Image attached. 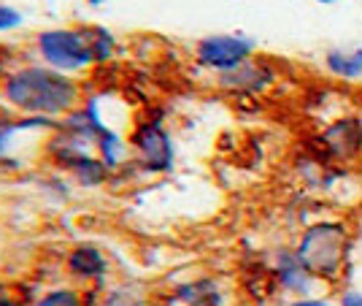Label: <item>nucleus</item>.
Returning <instances> with one entry per match:
<instances>
[{
    "label": "nucleus",
    "mask_w": 362,
    "mask_h": 306,
    "mask_svg": "<svg viewBox=\"0 0 362 306\" xmlns=\"http://www.w3.org/2000/svg\"><path fill=\"white\" fill-rule=\"evenodd\" d=\"M0 98L22 117H41L60 123L81 106V84L44 62L8 71L0 81Z\"/></svg>",
    "instance_id": "obj_1"
},
{
    "label": "nucleus",
    "mask_w": 362,
    "mask_h": 306,
    "mask_svg": "<svg viewBox=\"0 0 362 306\" xmlns=\"http://www.w3.org/2000/svg\"><path fill=\"white\" fill-rule=\"evenodd\" d=\"M351 244L349 228L338 220H319L300 233L298 255L308 266V271L322 282H338L341 268L346 266V252Z\"/></svg>",
    "instance_id": "obj_2"
},
{
    "label": "nucleus",
    "mask_w": 362,
    "mask_h": 306,
    "mask_svg": "<svg viewBox=\"0 0 362 306\" xmlns=\"http://www.w3.org/2000/svg\"><path fill=\"white\" fill-rule=\"evenodd\" d=\"M35 52L44 65L74 79L87 74L92 65H98L90 22L76 28H46L35 35Z\"/></svg>",
    "instance_id": "obj_3"
},
{
    "label": "nucleus",
    "mask_w": 362,
    "mask_h": 306,
    "mask_svg": "<svg viewBox=\"0 0 362 306\" xmlns=\"http://www.w3.org/2000/svg\"><path fill=\"white\" fill-rule=\"evenodd\" d=\"M127 144L138 166L149 174H168L176 166V147L160 117L138 120L133 133L127 136Z\"/></svg>",
    "instance_id": "obj_4"
},
{
    "label": "nucleus",
    "mask_w": 362,
    "mask_h": 306,
    "mask_svg": "<svg viewBox=\"0 0 362 306\" xmlns=\"http://www.w3.org/2000/svg\"><path fill=\"white\" fill-rule=\"evenodd\" d=\"M252 57H255V38L243 33H216L195 44V60L219 76L238 71Z\"/></svg>",
    "instance_id": "obj_5"
},
{
    "label": "nucleus",
    "mask_w": 362,
    "mask_h": 306,
    "mask_svg": "<svg viewBox=\"0 0 362 306\" xmlns=\"http://www.w3.org/2000/svg\"><path fill=\"white\" fill-rule=\"evenodd\" d=\"M273 279L281 285V290L295 293L298 298L311 295L314 282H317V276L308 271L298 249H292V246H281L273 252Z\"/></svg>",
    "instance_id": "obj_6"
},
{
    "label": "nucleus",
    "mask_w": 362,
    "mask_h": 306,
    "mask_svg": "<svg viewBox=\"0 0 362 306\" xmlns=\"http://www.w3.org/2000/svg\"><path fill=\"white\" fill-rule=\"evenodd\" d=\"M108 268H111V263L108 258L103 255V249L95 244H78L74 246L71 252H68V258H65V271L74 276L76 282H81V285H103V279L108 276Z\"/></svg>",
    "instance_id": "obj_7"
},
{
    "label": "nucleus",
    "mask_w": 362,
    "mask_h": 306,
    "mask_svg": "<svg viewBox=\"0 0 362 306\" xmlns=\"http://www.w3.org/2000/svg\"><path fill=\"white\" fill-rule=\"evenodd\" d=\"M325 141L335 157H341V160L357 157L362 152V123L360 120H341L325 133Z\"/></svg>",
    "instance_id": "obj_8"
},
{
    "label": "nucleus",
    "mask_w": 362,
    "mask_h": 306,
    "mask_svg": "<svg viewBox=\"0 0 362 306\" xmlns=\"http://www.w3.org/2000/svg\"><path fill=\"white\" fill-rule=\"evenodd\" d=\"M325 68L346 81L362 79V46H332L325 55Z\"/></svg>",
    "instance_id": "obj_9"
},
{
    "label": "nucleus",
    "mask_w": 362,
    "mask_h": 306,
    "mask_svg": "<svg viewBox=\"0 0 362 306\" xmlns=\"http://www.w3.org/2000/svg\"><path fill=\"white\" fill-rule=\"evenodd\" d=\"M176 301L184 306H225L222 290L214 279H195V282H184L176 288Z\"/></svg>",
    "instance_id": "obj_10"
},
{
    "label": "nucleus",
    "mask_w": 362,
    "mask_h": 306,
    "mask_svg": "<svg viewBox=\"0 0 362 306\" xmlns=\"http://www.w3.org/2000/svg\"><path fill=\"white\" fill-rule=\"evenodd\" d=\"M271 81H273L271 71H265L262 65H257V62H252V60L243 62L238 71L222 76V84H225V87H238V90H246V92L265 90Z\"/></svg>",
    "instance_id": "obj_11"
},
{
    "label": "nucleus",
    "mask_w": 362,
    "mask_h": 306,
    "mask_svg": "<svg viewBox=\"0 0 362 306\" xmlns=\"http://www.w3.org/2000/svg\"><path fill=\"white\" fill-rule=\"evenodd\" d=\"M33 306H87V301L78 288H54L46 290Z\"/></svg>",
    "instance_id": "obj_12"
},
{
    "label": "nucleus",
    "mask_w": 362,
    "mask_h": 306,
    "mask_svg": "<svg viewBox=\"0 0 362 306\" xmlns=\"http://www.w3.org/2000/svg\"><path fill=\"white\" fill-rule=\"evenodd\" d=\"M25 25V14L16 8L14 3H6L0 0V35L3 33H14Z\"/></svg>",
    "instance_id": "obj_13"
},
{
    "label": "nucleus",
    "mask_w": 362,
    "mask_h": 306,
    "mask_svg": "<svg viewBox=\"0 0 362 306\" xmlns=\"http://www.w3.org/2000/svg\"><path fill=\"white\" fill-rule=\"evenodd\" d=\"M103 306H141V304H138V301L133 298V295H130V293L117 290V293H111L106 301H103Z\"/></svg>",
    "instance_id": "obj_14"
},
{
    "label": "nucleus",
    "mask_w": 362,
    "mask_h": 306,
    "mask_svg": "<svg viewBox=\"0 0 362 306\" xmlns=\"http://www.w3.org/2000/svg\"><path fill=\"white\" fill-rule=\"evenodd\" d=\"M287 306H335L330 298H317V295H300L295 301H289Z\"/></svg>",
    "instance_id": "obj_15"
},
{
    "label": "nucleus",
    "mask_w": 362,
    "mask_h": 306,
    "mask_svg": "<svg viewBox=\"0 0 362 306\" xmlns=\"http://www.w3.org/2000/svg\"><path fill=\"white\" fill-rule=\"evenodd\" d=\"M338 306H362V293L354 288H346L338 298Z\"/></svg>",
    "instance_id": "obj_16"
},
{
    "label": "nucleus",
    "mask_w": 362,
    "mask_h": 306,
    "mask_svg": "<svg viewBox=\"0 0 362 306\" xmlns=\"http://www.w3.org/2000/svg\"><path fill=\"white\" fill-rule=\"evenodd\" d=\"M0 306H19V304L11 301V298H6V295H0Z\"/></svg>",
    "instance_id": "obj_17"
},
{
    "label": "nucleus",
    "mask_w": 362,
    "mask_h": 306,
    "mask_svg": "<svg viewBox=\"0 0 362 306\" xmlns=\"http://www.w3.org/2000/svg\"><path fill=\"white\" fill-rule=\"evenodd\" d=\"M87 3H90L92 8H100V6H103V3H106V0H87Z\"/></svg>",
    "instance_id": "obj_18"
},
{
    "label": "nucleus",
    "mask_w": 362,
    "mask_h": 306,
    "mask_svg": "<svg viewBox=\"0 0 362 306\" xmlns=\"http://www.w3.org/2000/svg\"><path fill=\"white\" fill-rule=\"evenodd\" d=\"M314 3H319V6H332V3H338V0H314Z\"/></svg>",
    "instance_id": "obj_19"
},
{
    "label": "nucleus",
    "mask_w": 362,
    "mask_h": 306,
    "mask_svg": "<svg viewBox=\"0 0 362 306\" xmlns=\"http://www.w3.org/2000/svg\"><path fill=\"white\" fill-rule=\"evenodd\" d=\"M8 71H6V65H3V60H0V81H3V76H6Z\"/></svg>",
    "instance_id": "obj_20"
}]
</instances>
